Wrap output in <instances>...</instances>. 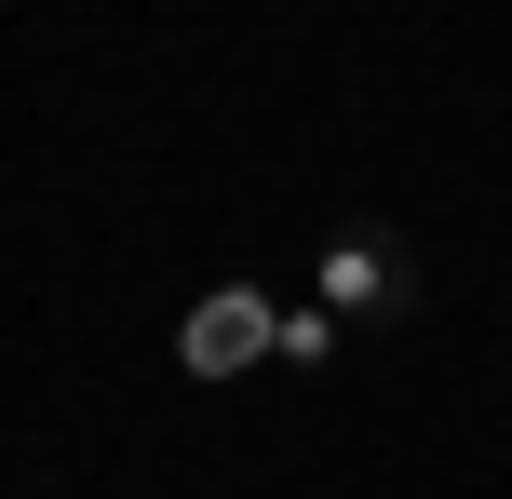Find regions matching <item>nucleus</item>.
I'll list each match as a JSON object with an SVG mask.
<instances>
[{
  "instance_id": "f257e3e1",
  "label": "nucleus",
  "mask_w": 512,
  "mask_h": 499,
  "mask_svg": "<svg viewBox=\"0 0 512 499\" xmlns=\"http://www.w3.org/2000/svg\"><path fill=\"white\" fill-rule=\"evenodd\" d=\"M405 297H418V257H405L391 230H337V243H324V311H337V324H391Z\"/></svg>"
},
{
  "instance_id": "f03ea898",
  "label": "nucleus",
  "mask_w": 512,
  "mask_h": 499,
  "mask_svg": "<svg viewBox=\"0 0 512 499\" xmlns=\"http://www.w3.org/2000/svg\"><path fill=\"white\" fill-rule=\"evenodd\" d=\"M243 351H270V311H256V297H216V311L189 324V365H243Z\"/></svg>"
},
{
  "instance_id": "7ed1b4c3",
  "label": "nucleus",
  "mask_w": 512,
  "mask_h": 499,
  "mask_svg": "<svg viewBox=\"0 0 512 499\" xmlns=\"http://www.w3.org/2000/svg\"><path fill=\"white\" fill-rule=\"evenodd\" d=\"M337 338H351V324H337L324 297H310V311H270V351H283V365H324Z\"/></svg>"
}]
</instances>
